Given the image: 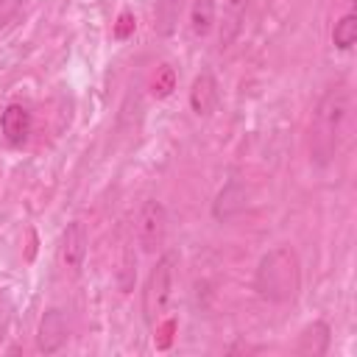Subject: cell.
I'll list each match as a JSON object with an SVG mask.
<instances>
[{"label": "cell", "instance_id": "6da1fadb", "mask_svg": "<svg viewBox=\"0 0 357 357\" xmlns=\"http://www.w3.org/2000/svg\"><path fill=\"white\" fill-rule=\"evenodd\" d=\"M349 126H351V92L343 84L329 86L318 98V103L312 109V120H310L312 165L326 167L335 162V156L343 148V139L349 137Z\"/></svg>", "mask_w": 357, "mask_h": 357}, {"label": "cell", "instance_id": "5b68a950", "mask_svg": "<svg viewBox=\"0 0 357 357\" xmlns=\"http://www.w3.org/2000/svg\"><path fill=\"white\" fill-rule=\"evenodd\" d=\"M86 245H89L86 226L81 220L67 223V229L61 231V240H59V265L64 273H70V276L81 273L84 259H86Z\"/></svg>", "mask_w": 357, "mask_h": 357}, {"label": "cell", "instance_id": "30bf717a", "mask_svg": "<svg viewBox=\"0 0 357 357\" xmlns=\"http://www.w3.org/2000/svg\"><path fill=\"white\" fill-rule=\"evenodd\" d=\"M218 20V6L215 0H192L190 6V31L192 36H209Z\"/></svg>", "mask_w": 357, "mask_h": 357}, {"label": "cell", "instance_id": "ba28073f", "mask_svg": "<svg viewBox=\"0 0 357 357\" xmlns=\"http://www.w3.org/2000/svg\"><path fill=\"white\" fill-rule=\"evenodd\" d=\"M220 100V92H218V81L212 73H201L195 81H192V89H190V106L198 117H206L215 112Z\"/></svg>", "mask_w": 357, "mask_h": 357}, {"label": "cell", "instance_id": "8992f818", "mask_svg": "<svg viewBox=\"0 0 357 357\" xmlns=\"http://www.w3.org/2000/svg\"><path fill=\"white\" fill-rule=\"evenodd\" d=\"M67 340H70V321H67L64 310L50 307V310L42 315V321H39L36 346H39V351H45V354H56V351H61V349L67 346Z\"/></svg>", "mask_w": 357, "mask_h": 357}, {"label": "cell", "instance_id": "277c9868", "mask_svg": "<svg viewBox=\"0 0 357 357\" xmlns=\"http://www.w3.org/2000/svg\"><path fill=\"white\" fill-rule=\"evenodd\" d=\"M134 234L145 254H153L162 248V243L167 237V212H165L162 201L145 198L139 204L137 218H134Z\"/></svg>", "mask_w": 357, "mask_h": 357}, {"label": "cell", "instance_id": "4fadbf2b", "mask_svg": "<svg viewBox=\"0 0 357 357\" xmlns=\"http://www.w3.org/2000/svg\"><path fill=\"white\" fill-rule=\"evenodd\" d=\"M245 3L248 0H226V14H223V31H220V45H229L245 17Z\"/></svg>", "mask_w": 357, "mask_h": 357}, {"label": "cell", "instance_id": "9c48e42d", "mask_svg": "<svg viewBox=\"0 0 357 357\" xmlns=\"http://www.w3.org/2000/svg\"><path fill=\"white\" fill-rule=\"evenodd\" d=\"M326 349H329V326L324 321H315L312 326H307L301 332L298 343H296V351L298 354H312V357L326 354Z\"/></svg>", "mask_w": 357, "mask_h": 357}, {"label": "cell", "instance_id": "3957f363", "mask_svg": "<svg viewBox=\"0 0 357 357\" xmlns=\"http://www.w3.org/2000/svg\"><path fill=\"white\" fill-rule=\"evenodd\" d=\"M173 282H176V257L162 254L156 259L153 271L148 273L145 290H142V312L151 326L167 315L170 301H173Z\"/></svg>", "mask_w": 357, "mask_h": 357}, {"label": "cell", "instance_id": "7a4b0ae2", "mask_svg": "<svg viewBox=\"0 0 357 357\" xmlns=\"http://www.w3.org/2000/svg\"><path fill=\"white\" fill-rule=\"evenodd\" d=\"M301 287V265L290 245H273L254 271V290L271 304H287Z\"/></svg>", "mask_w": 357, "mask_h": 357}, {"label": "cell", "instance_id": "9a60e30c", "mask_svg": "<svg viewBox=\"0 0 357 357\" xmlns=\"http://www.w3.org/2000/svg\"><path fill=\"white\" fill-rule=\"evenodd\" d=\"M167 6H170V3H167V0H162V3H159V11H156V14L162 17ZM170 20H173V14H167V17H165V22H162V31H170Z\"/></svg>", "mask_w": 357, "mask_h": 357}, {"label": "cell", "instance_id": "7c38bea8", "mask_svg": "<svg viewBox=\"0 0 357 357\" xmlns=\"http://www.w3.org/2000/svg\"><path fill=\"white\" fill-rule=\"evenodd\" d=\"M357 42V14L354 11H346L335 28H332V45L337 50H351V45Z\"/></svg>", "mask_w": 357, "mask_h": 357}, {"label": "cell", "instance_id": "8fae6325", "mask_svg": "<svg viewBox=\"0 0 357 357\" xmlns=\"http://www.w3.org/2000/svg\"><path fill=\"white\" fill-rule=\"evenodd\" d=\"M245 206V190L237 184V181H231L229 187H223V192L218 195V204H215V218L220 220V218H229V215H234L237 209H243Z\"/></svg>", "mask_w": 357, "mask_h": 357}, {"label": "cell", "instance_id": "52a82bcc", "mask_svg": "<svg viewBox=\"0 0 357 357\" xmlns=\"http://www.w3.org/2000/svg\"><path fill=\"white\" fill-rule=\"evenodd\" d=\"M33 131V114L22 103H8L0 114V137L11 148H22Z\"/></svg>", "mask_w": 357, "mask_h": 357}, {"label": "cell", "instance_id": "5bb4252c", "mask_svg": "<svg viewBox=\"0 0 357 357\" xmlns=\"http://www.w3.org/2000/svg\"><path fill=\"white\" fill-rule=\"evenodd\" d=\"M25 0H0V28H6L20 11H22Z\"/></svg>", "mask_w": 357, "mask_h": 357}]
</instances>
